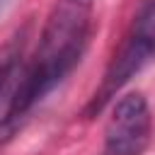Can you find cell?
Masks as SVG:
<instances>
[{
  "label": "cell",
  "instance_id": "cell-1",
  "mask_svg": "<svg viewBox=\"0 0 155 155\" xmlns=\"http://www.w3.org/2000/svg\"><path fill=\"white\" fill-rule=\"evenodd\" d=\"M92 0H56L31 61L0 116V145L10 143L31 111L80 65L92 34Z\"/></svg>",
  "mask_w": 155,
  "mask_h": 155
},
{
  "label": "cell",
  "instance_id": "cell-2",
  "mask_svg": "<svg viewBox=\"0 0 155 155\" xmlns=\"http://www.w3.org/2000/svg\"><path fill=\"white\" fill-rule=\"evenodd\" d=\"M150 61H155V0H148L133 17L119 51L104 70L99 87L85 107V116H97Z\"/></svg>",
  "mask_w": 155,
  "mask_h": 155
},
{
  "label": "cell",
  "instance_id": "cell-3",
  "mask_svg": "<svg viewBox=\"0 0 155 155\" xmlns=\"http://www.w3.org/2000/svg\"><path fill=\"white\" fill-rule=\"evenodd\" d=\"M153 140L150 104L140 92L119 97L104 126L102 155H143Z\"/></svg>",
  "mask_w": 155,
  "mask_h": 155
},
{
  "label": "cell",
  "instance_id": "cell-4",
  "mask_svg": "<svg viewBox=\"0 0 155 155\" xmlns=\"http://www.w3.org/2000/svg\"><path fill=\"white\" fill-rule=\"evenodd\" d=\"M24 31L15 34L12 39H7L0 46V94L5 92V87L10 85L12 75L17 73L19 63H22V51H24Z\"/></svg>",
  "mask_w": 155,
  "mask_h": 155
}]
</instances>
